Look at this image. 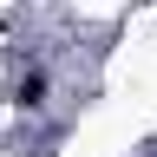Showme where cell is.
<instances>
[{
  "label": "cell",
  "mask_w": 157,
  "mask_h": 157,
  "mask_svg": "<svg viewBox=\"0 0 157 157\" xmlns=\"http://www.w3.org/2000/svg\"><path fill=\"white\" fill-rule=\"evenodd\" d=\"M46 92H52V78L39 72V66H33V72H20V85H13V98H20L26 111H39V105H46Z\"/></svg>",
  "instance_id": "cell-1"
}]
</instances>
